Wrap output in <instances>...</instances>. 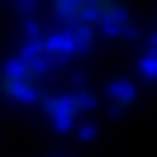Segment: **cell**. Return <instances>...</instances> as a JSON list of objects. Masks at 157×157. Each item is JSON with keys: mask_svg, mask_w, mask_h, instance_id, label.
<instances>
[{"mask_svg": "<svg viewBox=\"0 0 157 157\" xmlns=\"http://www.w3.org/2000/svg\"><path fill=\"white\" fill-rule=\"evenodd\" d=\"M52 19L71 29L76 38H90L100 29H119L128 14H124V0H52Z\"/></svg>", "mask_w": 157, "mask_h": 157, "instance_id": "obj_1", "label": "cell"}, {"mask_svg": "<svg viewBox=\"0 0 157 157\" xmlns=\"http://www.w3.org/2000/svg\"><path fill=\"white\" fill-rule=\"evenodd\" d=\"M33 86H38V62H24V67H14V71L0 76V90L5 95H33Z\"/></svg>", "mask_w": 157, "mask_h": 157, "instance_id": "obj_2", "label": "cell"}]
</instances>
